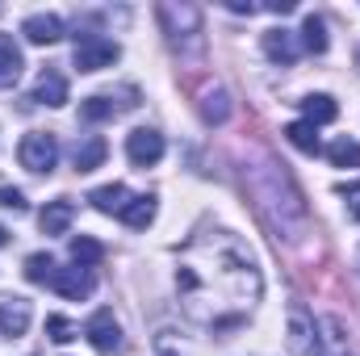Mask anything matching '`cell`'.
I'll return each mask as SVG.
<instances>
[{
    "instance_id": "obj_1",
    "label": "cell",
    "mask_w": 360,
    "mask_h": 356,
    "mask_svg": "<svg viewBox=\"0 0 360 356\" xmlns=\"http://www.w3.org/2000/svg\"><path fill=\"white\" fill-rule=\"evenodd\" d=\"M260 268L256 256L226 231L197 235L176 268V293L188 310V319L205 327H226L235 323L248 306L260 302Z\"/></svg>"
},
{
    "instance_id": "obj_2",
    "label": "cell",
    "mask_w": 360,
    "mask_h": 356,
    "mask_svg": "<svg viewBox=\"0 0 360 356\" xmlns=\"http://www.w3.org/2000/svg\"><path fill=\"white\" fill-rule=\"evenodd\" d=\"M17 160H21V168H30V172H55V164H59V139L51 134V130H30L25 139H21V147H17Z\"/></svg>"
},
{
    "instance_id": "obj_3",
    "label": "cell",
    "mask_w": 360,
    "mask_h": 356,
    "mask_svg": "<svg viewBox=\"0 0 360 356\" xmlns=\"http://www.w3.org/2000/svg\"><path fill=\"white\" fill-rule=\"evenodd\" d=\"M155 17H160V25H164V34H168V42H180V38H197L201 34V8L197 4H184V0H164L160 8H155Z\"/></svg>"
},
{
    "instance_id": "obj_4",
    "label": "cell",
    "mask_w": 360,
    "mask_h": 356,
    "mask_svg": "<svg viewBox=\"0 0 360 356\" xmlns=\"http://www.w3.org/2000/svg\"><path fill=\"white\" fill-rule=\"evenodd\" d=\"M117 59H122L117 42H109V38H101V34H84V38L76 42V68H80V72H105V68H113Z\"/></svg>"
},
{
    "instance_id": "obj_5",
    "label": "cell",
    "mask_w": 360,
    "mask_h": 356,
    "mask_svg": "<svg viewBox=\"0 0 360 356\" xmlns=\"http://www.w3.org/2000/svg\"><path fill=\"white\" fill-rule=\"evenodd\" d=\"M285 344L293 356H323L319 348V336H314V319L306 306H293L289 310V327H285Z\"/></svg>"
},
{
    "instance_id": "obj_6",
    "label": "cell",
    "mask_w": 360,
    "mask_h": 356,
    "mask_svg": "<svg viewBox=\"0 0 360 356\" xmlns=\"http://www.w3.org/2000/svg\"><path fill=\"white\" fill-rule=\"evenodd\" d=\"M126 160H130L134 168H155V164L164 160V134L151 130V126L130 130V134H126Z\"/></svg>"
},
{
    "instance_id": "obj_7",
    "label": "cell",
    "mask_w": 360,
    "mask_h": 356,
    "mask_svg": "<svg viewBox=\"0 0 360 356\" xmlns=\"http://www.w3.org/2000/svg\"><path fill=\"white\" fill-rule=\"evenodd\" d=\"M84 336H89V344L101 356H117L122 352V327H117L113 310H96L89 323H84Z\"/></svg>"
},
{
    "instance_id": "obj_8",
    "label": "cell",
    "mask_w": 360,
    "mask_h": 356,
    "mask_svg": "<svg viewBox=\"0 0 360 356\" xmlns=\"http://www.w3.org/2000/svg\"><path fill=\"white\" fill-rule=\"evenodd\" d=\"M139 96V92H134ZM134 96H113V92H96V96H89L84 105H80V117L84 122H109V117H117V113H126V109H134L139 101Z\"/></svg>"
},
{
    "instance_id": "obj_9",
    "label": "cell",
    "mask_w": 360,
    "mask_h": 356,
    "mask_svg": "<svg viewBox=\"0 0 360 356\" xmlns=\"http://www.w3.org/2000/svg\"><path fill=\"white\" fill-rule=\"evenodd\" d=\"M51 289L55 293H63V298H72V302H84L92 293V272L89 268H55V276H51Z\"/></svg>"
},
{
    "instance_id": "obj_10",
    "label": "cell",
    "mask_w": 360,
    "mask_h": 356,
    "mask_svg": "<svg viewBox=\"0 0 360 356\" xmlns=\"http://www.w3.org/2000/svg\"><path fill=\"white\" fill-rule=\"evenodd\" d=\"M21 34H25L34 46H51V42L63 38V21H59L55 13H34V17L21 21Z\"/></svg>"
},
{
    "instance_id": "obj_11",
    "label": "cell",
    "mask_w": 360,
    "mask_h": 356,
    "mask_svg": "<svg viewBox=\"0 0 360 356\" xmlns=\"http://www.w3.org/2000/svg\"><path fill=\"white\" fill-rule=\"evenodd\" d=\"M72 218H76V205L68 197H59V201H46V210L38 214V227H42V235H68Z\"/></svg>"
},
{
    "instance_id": "obj_12",
    "label": "cell",
    "mask_w": 360,
    "mask_h": 356,
    "mask_svg": "<svg viewBox=\"0 0 360 356\" xmlns=\"http://www.w3.org/2000/svg\"><path fill=\"white\" fill-rule=\"evenodd\" d=\"M25 327H30V302L0 298V336H25Z\"/></svg>"
},
{
    "instance_id": "obj_13",
    "label": "cell",
    "mask_w": 360,
    "mask_h": 356,
    "mask_svg": "<svg viewBox=\"0 0 360 356\" xmlns=\"http://www.w3.org/2000/svg\"><path fill=\"white\" fill-rule=\"evenodd\" d=\"M34 101H38V105H51V109L68 105V80H63V72L46 68V72L38 76V84H34Z\"/></svg>"
},
{
    "instance_id": "obj_14",
    "label": "cell",
    "mask_w": 360,
    "mask_h": 356,
    "mask_svg": "<svg viewBox=\"0 0 360 356\" xmlns=\"http://www.w3.org/2000/svg\"><path fill=\"white\" fill-rule=\"evenodd\" d=\"M130 231H147L151 222H155V197L151 193H139V197H130V205L117 214Z\"/></svg>"
},
{
    "instance_id": "obj_15",
    "label": "cell",
    "mask_w": 360,
    "mask_h": 356,
    "mask_svg": "<svg viewBox=\"0 0 360 356\" xmlns=\"http://www.w3.org/2000/svg\"><path fill=\"white\" fill-rule=\"evenodd\" d=\"M264 55H269L272 63L289 68V63L297 59V38H293L289 30H269V34H264Z\"/></svg>"
},
{
    "instance_id": "obj_16",
    "label": "cell",
    "mask_w": 360,
    "mask_h": 356,
    "mask_svg": "<svg viewBox=\"0 0 360 356\" xmlns=\"http://www.w3.org/2000/svg\"><path fill=\"white\" fill-rule=\"evenodd\" d=\"M89 201L96 205V210H101V214H122V210L130 205V189L113 180V184H101V189H92Z\"/></svg>"
},
{
    "instance_id": "obj_17",
    "label": "cell",
    "mask_w": 360,
    "mask_h": 356,
    "mask_svg": "<svg viewBox=\"0 0 360 356\" xmlns=\"http://www.w3.org/2000/svg\"><path fill=\"white\" fill-rule=\"evenodd\" d=\"M197 109H201V117H205L210 126H222V122L231 117V92L226 89H205L201 101H197Z\"/></svg>"
},
{
    "instance_id": "obj_18",
    "label": "cell",
    "mask_w": 360,
    "mask_h": 356,
    "mask_svg": "<svg viewBox=\"0 0 360 356\" xmlns=\"http://www.w3.org/2000/svg\"><path fill=\"white\" fill-rule=\"evenodd\" d=\"M335 113H340V105H335L327 92H314V96H306V101H302V122H310L314 130H319V126H327V122H335Z\"/></svg>"
},
{
    "instance_id": "obj_19",
    "label": "cell",
    "mask_w": 360,
    "mask_h": 356,
    "mask_svg": "<svg viewBox=\"0 0 360 356\" xmlns=\"http://www.w3.org/2000/svg\"><path fill=\"white\" fill-rule=\"evenodd\" d=\"M21 68H25V59L17 51V42L8 34H0V89H13L17 76H21Z\"/></svg>"
},
{
    "instance_id": "obj_20",
    "label": "cell",
    "mask_w": 360,
    "mask_h": 356,
    "mask_svg": "<svg viewBox=\"0 0 360 356\" xmlns=\"http://www.w3.org/2000/svg\"><path fill=\"white\" fill-rule=\"evenodd\" d=\"M105 155H109V143L92 134V139H84V143H76L72 164H76V172H92V168H101V164H105Z\"/></svg>"
},
{
    "instance_id": "obj_21",
    "label": "cell",
    "mask_w": 360,
    "mask_h": 356,
    "mask_svg": "<svg viewBox=\"0 0 360 356\" xmlns=\"http://www.w3.org/2000/svg\"><path fill=\"white\" fill-rule=\"evenodd\" d=\"M285 139H289L302 155H319V151H323V143H319V134H314L310 122H289V126H285Z\"/></svg>"
},
{
    "instance_id": "obj_22",
    "label": "cell",
    "mask_w": 360,
    "mask_h": 356,
    "mask_svg": "<svg viewBox=\"0 0 360 356\" xmlns=\"http://www.w3.org/2000/svg\"><path fill=\"white\" fill-rule=\"evenodd\" d=\"M302 46H306L310 55H323V51H327V25H323V17L306 13V21H302Z\"/></svg>"
},
{
    "instance_id": "obj_23",
    "label": "cell",
    "mask_w": 360,
    "mask_h": 356,
    "mask_svg": "<svg viewBox=\"0 0 360 356\" xmlns=\"http://www.w3.org/2000/svg\"><path fill=\"white\" fill-rule=\"evenodd\" d=\"M327 160L335 164V168H360V143L356 139H335L331 147H327Z\"/></svg>"
},
{
    "instance_id": "obj_24",
    "label": "cell",
    "mask_w": 360,
    "mask_h": 356,
    "mask_svg": "<svg viewBox=\"0 0 360 356\" xmlns=\"http://www.w3.org/2000/svg\"><path fill=\"white\" fill-rule=\"evenodd\" d=\"M68 252H72V260L80 268H89V265H96L101 256H105V248L96 243V239H89V235H76L72 243H68Z\"/></svg>"
},
{
    "instance_id": "obj_25",
    "label": "cell",
    "mask_w": 360,
    "mask_h": 356,
    "mask_svg": "<svg viewBox=\"0 0 360 356\" xmlns=\"http://www.w3.org/2000/svg\"><path fill=\"white\" fill-rule=\"evenodd\" d=\"M25 276L34 281V285H51V276H55V260L46 256V252H34V256H25Z\"/></svg>"
},
{
    "instance_id": "obj_26",
    "label": "cell",
    "mask_w": 360,
    "mask_h": 356,
    "mask_svg": "<svg viewBox=\"0 0 360 356\" xmlns=\"http://www.w3.org/2000/svg\"><path fill=\"white\" fill-rule=\"evenodd\" d=\"M46 336H51L55 344H72L80 331H76V323H72V319H63V314H51V319H46Z\"/></svg>"
},
{
    "instance_id": "obj_27",
    "label": "cell",
    "mask_w": 360,
    "mask_h": 356,
    "mask_svg": "<svg viewBox=\"0 0 360 356\" xmlns=\"http://www.w3.org/2000/svg\"><path fill=\"white\" fill-rule=\"evenodd\" d=\"M0 205H4V210H25L21 189H4V184H0Z\"/></svg>"
},
{
    "instance_id": "obj_28",
    "label": "cell",
    "mask_w": 360,
    "mask_h": 356,
    "mask_svg": "<svg viewBox=\"0 0 360 356\" xmlns=\"http://www.w3.org/2000/svg\"><path fill=\"white\" fill-rule=\"evenodd\" d=\"M340 193H344V197L352 201V214H356V218H360V180H356V184H344Z\"/></svg>"
},
{
    "instance_id": "obj_29",
    "label": "cell",
    "mask_w": 360,
    "mask_h": 356,
    "mask_svg": "<svg viewBox=\"0 0 360 356\" xmlns=\"http://www.w3.org/2000/svg\"><path fill=\"white\" fill-rule=\"evenodd\" d=\"M226 8H231V13H248V17H252L260 4H252V0H226Z\"/></svg>"
},
{
    "instance_id": "obj_30",
    "label": "cell",
    "mask_w": 360,
    "mask_h": 356,
    "mask_svg": "<svg viewBox=\"0 0 360 356\" xmlns=\"http://www.w3.org/2000/svg\"><path fill=\"white\" fill-rule=\"evenodd\" d=\"M4 243H8V231H4V227H0V248H4Z\"/></svg>"
}]
</instances>
